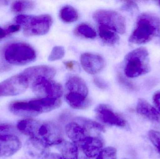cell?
Here are the masks:
<instances>
[{
    "instance_id": "6da1fadb",
    "label": "cell",
    "mask_w": 160,
    "mask_h": 159,
    "mask_svg": "<svg viewBox=\"0 0 160 159\" xmlns=\"http://www.w3.org/2000/svg\"><path fill=\"white\" fill-rule=\"evenodd\" d=\"M60 99L40 98L28 101H16L9 105L14 115L25 118H32L42 113H48L61 106Z\"/></svg>"
},
{
    "instance_id": "7a4b0ae2",
    "label": "cell",
    "mask_w": 160,
    "mask_h": 159,
    "mask_svg": "<svg viewBox=\"0 0 160 159\" xmlns=\"http://www.w3.org/2000/svg\"><path fill=\"white\" fill-rule=\"evenodd\" d=\"M160 31V20L153 14L144 13L137 20L135 29L129 41L132 44H146L157 36Z\"/></svg>"
},
{
    "instance_id": "3957f363",
    "label": "cell",
    "mask_w": 160,
    "mask_h": 159,
    "mask_svg": "<svg viewBox=\"0 0 160 159\" xmlns=\"http://www.w3.org/2000/svg\"><path fill=\"white\" fill-rule=\"evenodd\" d=\"M15 21L17 24L22 26L23 34L26 36L46 34L49 30L52 23V18L48 15L37 16L20 15L16 17Z\"/></svg>"
},
{
    "instance_id": "277c9868",
    "label": "cell",
    "mask_w": 160,
    "mask_h": 159,
    "mask_svg": "<svg viewBox=\"0 0 160 159\" xmlns=\"http://www.w3.org/2000/svg\"><path fill=\"white\" fill-rule=\"evenodd\" d=\"M150 69L148 52L145 48L136 49L126 56L124 71L128 77H138L148 73Z\"/></svg>"
},
{
    "instance_id": "5b68a950",
    "label": "cell",
    "mask_w": 160,
    "mask_h": 159,
    "mask_svg": "<svg viewBox=\"0 0 160 159\" xmlns=\"http://www.w3.org/2000/svg\"><path fill=\"white\" fill-rule=\"evenodd\" d=\"M4 55L8 62L16 65H25L36 58L34 49L23 42H15L8 45L5 49Z\"/></svg>"
},
{
    "instance_id": "8992f818",
    "label": "cell",
    "mask_w": 160,
    "mask_h": 159,
    "mask_svg": "<svg viewBox=\"0 0 160 159\" xmlns=\"http://www.w3.org/2000/svg\"><path fill=\"white\" fill-rule=\"evenodd\" d=\"M93 18L98 25L106 26L117 33L123 34L126 32L125 18L116 11L99 9L94 12Z\"/></svg>"
},
{
    "instance_id": "52a82bcc",
    "label": "cell",
    "mask_w": 160,
    "mask_h": 159,
    "mask_svg": "<svg viewBox=\"0 0 160 159\" xmlns=\"http://www.w3.org/2000/svg\"><path fill=\"white\" fill-rule=\"evenodd\" d=\"M35 94L40 98L60 99L63 94L62 85L47 77H40L31 84Z\"/></svg>"
},
{
    "instance_id": "ba28073f",
    "label": "cell",
    "mask_w": 160,
    "mask_h": 159,
    "mask_svg": "<svg viewBox=\"0 0 160 159\" xmlns=\"http://www.w3.org/2000/svg\"><path fill=\"white\" fill-rule=\"evenodd\" d=\"M30 84L22 73L11 77L0 83V97L16 96L25 91Z\"/></svg>"
},
{
    "instance_id": "9c48e42d",
    "label": "cell",
    "mask_w": 160,
    "mask_h": 159,
    "mask_svg": "<svg viewBox=\"0 0 160 159\" xmlns=\"http://www.w3.org/2000/svg\"><path fill=\"white\" fill-rule=\"evenodd\" d=\"M43 140L49 146L58 145L63 140L61 129L52 122H41L37 137Z\"/></svg>"
},
{
    "instance_id": "30bf717a",
    "label": "cell",
    "mask_w": 160,
    "mask_h": 159,
    "mask_svg": "<svg viewBox=\"0 0 160 159\" xmlns=\"http://www.w3.org/2000/svg\"><path fill=\"white\" fill-rule=\"evenodd\" d=\"M49 146L38 138H30L25 146V155L29 159H46L50 155Z\"/></svg>"
},
{
    "instance_id": "8fae6325",
    "label": "cell",
    "mask_w": 160,
    "mask_h": 159,
    "mask_svg": "<svg viewBox=\"0 0 160 159\" xmlns=\"http://www.w3.org/2000/svg\"><path fill=\"white\" fill-rule=\"evenodd\" d=\"M95 112L97 119L104 124L119 127H125L127 124L126 120L121 116L105 105H98Z\"/></svg>"
},
{
    "instance_id": "7c38bea8",
    "label": "cell",
    "mask_w": 160,
    "mask_h": 159,
    "mask_svg": "<svg viewBox=\"0 0 160 159\" xmlns=\"http://www.w3.org/2000/svg\"><path fill=\"white\" fill-rule=\"evenodd\" d=\"M81 63L83 69L90 74H95L101 72L105 65V60L102 57L90 53L82 54Z\"/></svg>"
},
{
    "instance_id": "4fadbf2b",
    "label": "cell",
    "mask_w": 160,
    "mask_h": 159,
    "mask_svg": "<svg viewBox=\"0 0 160 159\" xmlns=\"http://www.w3.org/2000/svg\"><path fill=\"white\" fill-rule=\"evenodd\" d=\"M86 157L94 158L103 149V143L99 136H88L79 144Z\"/></svg>"
},
{
    "instance_id": "5bb4252c",
    "label": "cell",
    "mask_w": 160,
    "mask_h": 159,
    "mask_svg": "<svg viewBox=\"0 0 160 159\" xmlns=\"http://www.w3.org/2000/svg\"><path fill=\"white\" fill-rule=\"evenodd\" d=\"M22 143L17 135L0 137V157H8L20 149Z\"/></svg>"
},
{
    "instance_id": "9a60e30c",
    "label": "cell",
    "mask_w": 160,
    "mask_h": 159,
    "mask_svg": "<svg viewBox=\"0 0 160 159\" xmlns=\"http://www.w3.org/2000/svg\"><path fill=\"white\" fill-rule=\"evenodd\" d=\"M56 72V70L50 66L38 65L25 69L22 73L25 76L30 85L35 79L40 77L51 79L54 77Z\"/></svg>"
},
{
    "instance_id": "2e32d148",
    "label": "cell",
    "mask_w": 160,
    "mask_h": 159,
    "mask_svg": "<svg viewBox=\"0 0 160 159\" xmlns=\"http://www.w3.org/2000/svg\"><path fill=\"white\" fill-rule=\"evenodd\" d=\"M65 131L69 139L76 144H79L86 138L91 136H89L84 127L76 120L66 125Z\"/></svg>"
},
{
    "instance_id": "e0dca14e",
    "label": "cell",
    "mask_w": 160,
    "mask_h": 159,
    "mask_svg": "<svg viewBox=\"0 0 160 159\" xmlns=\"http://www.w3.org/2000/svg\"><path fill=\"white\" fill-rule=\"evenodd\" d=\"M137 113L145 118L157 124H160V113L147 101L140 99L136 107Z\"/></svg>"
},
{
    "instance_id": "ac0fdd59",
    "label": "cell",
    "mask_w": 160,
    "mask_h": 159,
    "mask_svg": "<svg viewBox=\"0 0 160 159\" xmlns=\"http://www.w3.org/2000/svg\"><path fill=\"white\" fill-rule=\"evenodd\" d=\"M41 122L32 118H24L19 120L17 124V129L19 132L30 138H37Z\"/></svg>"
},
{
    "instance_id": "d6986e66",
    "label": "cell",
    "mask_w": 160,
    "mask_h": 159,
    "mask_svg": "<svg viewBox=\"0 0 160 159\" xmlns=\"http://www.w3.org/2000/svg\"><path fill=\"white\" fill-rule=\"evenodd\" d=\"M67 102L77 109H85L90 105L91 102L88 96L75 92H68L65 95Z\"/></svg>"
},
{
    "instance_id": "ffe728a7",
    "label": "cell",
    "mask_w": 160,
    "mask_h": 159,
    "mask_svg": "<svg viewBox=\"0 0 160 159\" xmlns=\"http://www.w3.org/2000/svg\"><path fill=\"white\" fill-rule=\"evenodd\" d=\"M68 92H75L88 96V88L86 84L81 77L77 76L70 77L66 84Z\"/></svg>"
},
{
    "instance_id": "44dd1931",
    "label": "cell",
    "mask_w": 160,
    "mask_h": 159,
    "mask_svg": "<svg viewBox=\"0 0 160 159\" xmlns=\"http://www.w3.org/2000/svg\"><path fill=\"white\" fill-rule=\"evenodd\" d=\"M58 149L63 159H79L78 148L76 144L63 141L58 145Z\"/></svg>"
},
{
    "instance_id": "7402d4cb",
    "label": "cell",
    "mask_w": 160,
    "mask_h": 159,
    "mask_svg": "<svg viewBox=\"0 0 160 159\" xmlns=\"http://www.w3.org/2000/svg\"><path fill=\"white\" fill-rule=\"evenodd\" d=\"M75 120L81 123L87 131L89 136H99L104 131V128L101 124L86 118L79 117Z\"/></svg>"
},
{
    "instance_id": "603a6c76",
    "label": "cell",
    "mask_w": 160,
    "mask_h": 159,
    "mask_svg": "<svg viewBox=\"0 0 160 159\" xmlns=\"http://www.w3.org/2000/svg\"><path fill=\"white\" fill-rule=\"evenodd\" d=\"M98 32L100 37L106 44L114 45L119 41V36L117 33L106 26L99 25Z\"/></svg>"
},
{
    "instance_id": "cb8c5ba5",
    "label": "cell",
    "mask_w": 160,
    "mask_h": 159,
    "mask_svg": "<svg viewBox=\"0 0 160 159\" xmlns=\"http://www.w3.org/2000/svg\"><path fill=\"white\" fill-rule=\"evenodd\" d=\"M60 16L64 22L71 23L78 20L79 14L78 11L73 7L66 5L61 9Z\"/></svg>"
},
{
    "instance_id": "d4e9b609",
    "label": "cell",
    "mask_w": 160,
    "mask_h": 159,
    "mask_svg": "<svg viewBox=\"0 0 160 159\" xmlns=\"http://www.w3.org/2000/svg\"><path fill=\"white\" fill-rule=\"evenodd\" d=\"M34 5V3L32 1H15L12 3L11 8L15 13H21L32 10Z\"/></svg>"
},
{
    "instance_id": "484cf974",
    "label": "cell",
    "mask_w": 160,
    "mask_h": 159,
    "mask_svg": "<svg viewBox=\"0 0 160 159\" xmlns=\"http://www.w3.org/2000/svg\"><path fill=\"white\" fill-rule=\"evenodd\" d=\"M77 32L82 36L89 39H93L97 36L95 30L86 23L80 24L77 29Z\"/></svg>"
},
{
    "instance_id": "4316f807",
    "label": "cell",
    "mask_w": 160,
    "mask_h": 159,
    "mask_svg": "<svg viewBox=\"0 0 160 159\" xmlns=\"http://www.w3.org/2000/svg\"><path fill=\"white\" fill-rule=\"evenodd\" d=\"M96 159H117L116 149L111 147L103 148Z\"/></svg>"
},
{
    "instance_id": "83f0119b",
    "label": "cell",
    "mask_w": 160,
    "mask_h": 159,
    "mask_svg": "<svg viewBox=\"0 0 160 159\" xmlns=\"http://www.w3.org/2000/svg\"><path fill=\"white\" fill-rule=\"evenodd\" d=\"M17 129L11 124H0V137L17 135Z\"/></svg>"
},
{
    "instance_id": "f1b7e54d",
    "label": "cell",
    "mask_w": 160,
    "mask_h": 159,
    "mask_svg": "<svg viewBox=\"0 0 160 159\" xmlns=\"http://www.w3.org/2000/svg\"><path fill=\"white\" fill-rule=\"evenodd\" d=\"M64 49L62 46H55L52 50L48 57V60L54 61L61 59L63 58L65 55Z\"/></svg>"
},
{
    "instance_id": "f546056e",
    "label": "cell",
    "mask_w": 160,
    "mask_h": 159,
    "mask_svg": "<svg viewBox=\"0 0 160 159\" xmlns=\"http://www.w3.org/2000/svg\"><path fill=\"white\" fill-rule=\"evenodd\" d=\"M148 137L151 143L160 153V132L156 130L149 131Z\"/></svg>"
},
{
    "instance_id": "4dcf8cb0",
    "label": "cell",
    "mask_w": 160,
    "mask_h": 159,
    "mask_svg": "<svg viewBox=\"0 0 160 159\" xmlns=\"http://www.w3.org/2000/svg\"><path fill=\"white\" fill-rule=\"evenodd\" d=\"M93 82L96 87H98L99 88L101 89H106L108 87V85L106 82L103 79L99 78V77H95L93 80Z\"/></svg>"
},
{
    "instance_id": "1f68e13d",
    "label": "cell",
    "mask_w": 160,
    "mask_h": 159,
    "mask_svg": "<svg viewBox=\"0 0 160 159\" xmlns=\"http://www.w3.org/2000/svg\"><path fill=\"white\" fill-rule=\"evenodd\" d=\"M21 27L20 25L18 24H13V25H9L7 28H6L8 34L14 33L18 31L21 29Z\"/></svg>"
},
{
    "instance_id": "d6a6232c",
    "label": "cell",
    "mask_w": 160,
    "mask_h": 159,
    "mask_svg": "<svg viewBox=\"0 0 160 159\" xmlns=\"http://www.w3.org/2000/svg\"><path fill=\"white\" fill-rule=\"evenodd\" d=\"M153 99L155 105L160 111V91H158L154 94Z\"/></svg>"
},
{
    "instance_id": "836d02e7",
    "label": "cell",
    "mask_w": 160,
    "mask_h": 159,
    "mask_svg": "<svg viewBox=\"0 0 160 159\" xmlns=\"http://www.w3.org/2000/svg\"><path fill=\"white\" fill-rule=\"evenodd\" d=\"M9 35L6 29H3L0 26V41Z\"/></svg>"
},
{
    "instance_id": "e575fe53",
    "label": "cell",
    "mask_w": 160,
    "mask_h": 159,
    "mask_svg": "<svg viewBox=\"0 0 160 159\" xmlns=\"http://www.w3.org/2000/svg\"><path fill=\"white\" fill-rule=\"evenodd\" d=\"M136 6V3L133 1H127L125 2V6L124 7L125 8H130L132 7H135Z\"/></svg>"
},
{
    "instance_id": "d590c367",
    "label": "cell",
    "mask_w": 160,
    "mask_h": 159,
    "mask_svg": "<svg viewBox=\"0 0 160 159\" xmlns=\"http://www.w3.org/2000/svg\"><path fill=\"white\" fill-rule=\"evenodd\" d=\"M48 159H63L62 156L56 153H52L49 156Z\"/></svg>"
},
{
    "instance_id": "8d00e7d4",
    "label": "cell",
    "mask_w": 160,
    "mask_h": 159,
    "mask_svg": "<svg viewBox=\"0 0 160 159\" xmlns=\"http://www.w3.org/2000/svg\"><path fill=\"white\" fill-rule=\"evenodd\" d=\"M65 65L67 68H68L69 69H72L74 67V63L71 62H68L66 63Z\"/></svg>"
},
{
    "instance_id": "74e56055",
    "label": "cell",
    "mask_w": 160,
    "mask_h": 159,
    "mask_svg": "<svg viewBox=\"0 0 160 159\" xmlns=\"http://www.w3.org/2000/svg\"><path fill=\"white\" fill-rule=\"evenodd\" d=\"M8 1H0V4L2 5H7L8 3Z\"/></svg>"
},
{
    "instance_id": "f35d334b",
    "label": "cell",
    "mask_w": 160,
    "mask_h": 159,
    "mask_svg": "<svg viewBox=\"0 0 160 159\" xmlns=\"http://www.w3.org/2000/svg\"><path fill=\"white\" fill-rule=\"evenodd\" d=\"M79 159H89L87 157H86V156H82V157H79Z\"/></svg>"
},
{
    "instance_id": "ab89813d",
    "label": "cell",
    "mask_w": 160,
    "mask_h": 159,
    "mask_svg": "<svg viewBox=\"0 0 160 159\" xmlns=\"http://www.w3.org/2000/svg\"><path fill=\"white\" fill-rule=\"evenodd\" d=\"M158 4L159 6L160 7V1H158Z\"/></svg>"
},
{
    "instance_id": "60d3db41",
    "label": "cell",
    "mask_w": 160,
    "mask_h": 159,
    "mask_svg": "<svg viewBox=\"0 0 160 159\" xmlns=\"http://www.w3.org/2000/svg\"></svg>"
}]
</instances>
